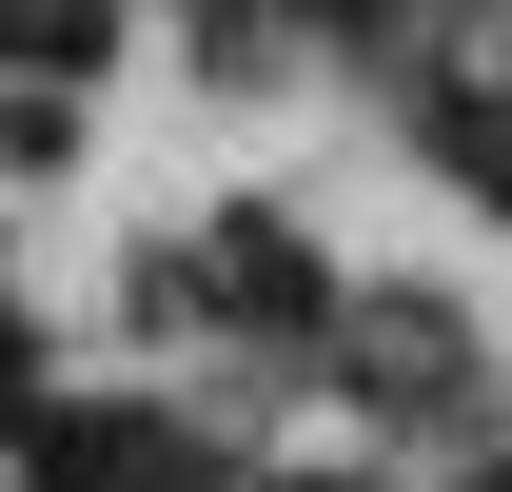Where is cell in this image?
Segmentation results:
<instances>
[{"label": "cell", "mask_w": 512, "mask_h": 492, "mask_svg": "<svg viewBox=\"0 0 512 492\" xmlns=\"http://www.w3.org/2000/svg\"><path fill=\"white\" fill-rule=\"evenodd\" d=\"M20 394H40V355H20V315H0V414H20Z\"/></svg>", "instance_id": "277c9868"}, {"label": "cell", "mask_w": 512, "mask_h": 492, "mask_svg": "<svg viewBox=\"0 0 512 492\" xmlns=\"http://www.w3.org/2000/svg\"><path fill=\"white\" fill-rule=\"evenodd\" d=\"M316 20H375V0H316Z\"/></svg>", "instance_id": "5b68a950"}, {"label": "cell", "mask_w": 512, "mask_h": 492, "mask_svg": "<svg viewBox=\"0 0 512 492\" xmlns=\"http://www.w3.org/2000/svg\"><path fill=\"white\" fill-rule=\"evenodd\" d=\"M20 492H197L178 414H20Z\"/></svg>", "instance_id": "6da1fadb"}, {"label": "cell", "mask_w": 512, "mask_h": 492, "mask_svg": "<svg viewBox=\"0 0 512 492\" xmlns=\"http://www.w3.org/2000/svg\"><path fill=\"white\" fill-rule=\"evenodd\" d=\"M60 138H79V119H60V99H40V79H0V178H40Z\"/></svg>", "instance_id": "7a4b0ae2"}, {"label": "cell", "mask_w": 512, "mask_h": 492, "mask_svg": "<svg viewBox=\"0 0 512 492\" xmlns=\"http://www.w3.org/2000/svg\"><path fill=\"white\" fill-rule=\"evenodd\" d=\"M434 158H453V178H473V197H512V99H473V119H453Z\"/></svg>", "instance_id": "3957f363"}]
</instances>
